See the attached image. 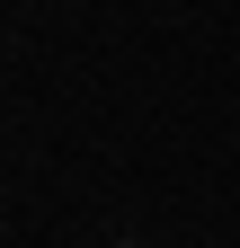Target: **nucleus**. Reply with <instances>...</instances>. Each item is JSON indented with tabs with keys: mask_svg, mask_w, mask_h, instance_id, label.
<instances>
[{
	"mask_svg": "<svg viewBox=\"0 0 240 248\" xmlns=\"http://www.w3.org/2000/svg\"><path fill=\"white\" fill-rule=\"evenodd\" d=\"M116 248H125V239H116Z\"/></svg>",
	"mask_w": 240,
	"mask_h": 248,
	"instance_id": "f257e3e1",
	"label": "nucleus"
}]
</instances>
